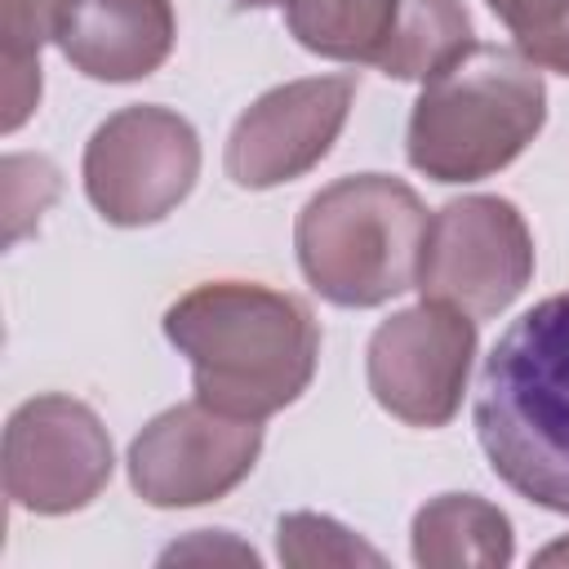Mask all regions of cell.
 I'll list each match as a JSON object with an SVG mask.
<instances>
[{
    "label": "cell",
    "instance_id": "cell-2",
    "mask_svg": "<svg viewBox=\"0 0 569 569\" xmlns=\"http://www.w3.org/2000/svg\"><path fill=\"white\" fill-rule=\"evenodd\" d=\"M476 436L520 498L569 516V293L533 302L485 356Z\"/></svg>",
    "mask_w": 569,
    "mask_h": 569
},
{
    "label": "cell",
    "instance_id": "cell-1",
    "mask_svg": "<svg viewBox=\"0 0 569 569\" xmlns=\"http://www.w3.org/2000/svg\"><path fill=\"white\" fill-rule=\"evenodd\" d=\"M164 338L187 356L196 400L262 422L293 405L316 373L320 325L284 289L253 280H209L164 311Z\"/></svg>",
    "mask_w": 569,
    "mask_h": 569
},
{
    "label": "cell",
    "instance_id": "cell-16",
    "mask_svg": "<svg viewBox=\"0 0 569 569\" xmlns=\"http://www.w3.org/2000/svg\"><path fill=\"white\" fill-rule=\"evenodd\" d=\"M276 556L289 569H320V565H382V551L356 538L347 525L316 516V511H289L276 525Z\"/></svg>",
    "mask_w": 569,
    "mask_h": 569
},
{
    "label": "cell",
    "instance_id": "cell-18",
    "mask_svg": "<svg viewBox=\"0 0 569 569\" xmlns=\"http://www.w3.org/2000/svg\"><path fill=\"white\" fill-rule=\"evenodd\" d=\"M493 13H498V22L516 36V49L529 58L551 31H556V22L565 18V9H569V0H485Z\"/></svg>",
    "mask_w": 569,
    "mask_h": 569
},
{
    "label": "cell",
    "instance_id": "cell-15",
    "mask_svg": "<svg viewBox=\"0 0 569 569\" xmlns=\"http://www.w3.org/2000/svg\"><path fill=\"white\" fill-rule=\"evenodd\" d=\"M53 0H0L4 80H0V129L13 133L40 102V44L49 40Z\"/></svg>",
    "mask_w": 569,
    "mask_h": 569
},
{
    "label": "cell",
    "instance_id": "cell-5",
    "mask_svg": "<svg viewBox=\"0 0 569 569\" xmlns=\"http://www.w3.org/2000/svg\"><path fill=\"white\" fill-rule=\"evenodd\" d=\"M200 178L196 129L156 102L107 116L84 147V196L111 227L169 218Z\"/></svg>",
    "mask_w": 569,
    "mask_h": 569
},
{
    "label": "cell",
    "instance_id": "cell-22",
    "mask_svg": "<svg viewBox=\"0 0 569 569\" xmlns=\"http://www.w3.org/2000/svg\"><path fill=\"white\" fill-rule=\"evenodd\" d=\"M289 4H298V0H236V9H289Z\"/></svg>",
    "mask_w": 569,
    "mask_h": 569
},
{
    "label": "cell",
    "instance_id": "cell-11",
    "mask_svg": "<svg viewBox=\"0 0 569 569\" xmlns=\"http://www.w3.org/2000/svg\"><path fill=\"white\" fill-rule=\"evenodd\" d=\"M178 36L169 0H53L49 40L62 58L107 84H129L151 76Z\"/></svg>",
    "mask_w": 569,
    "mask_h": 569
},
{
    "label": "cell",
    "instance_id": "cell-17",
    "mask_svg": "<svg viewBox=\"0 0 569 569\" xmlns=\"http://www.w3.org/2000/svg\"><path fill=\"white\" fill-rule=\"evenodd\" d=\"M53 196H58V169L44 156H9L4 160V218H9L4 240L13 244L31 222H40Z\"/></svg>",
    "mask_w": 569,
    "mask_h": 569
},
{
    "label": "cell",
    "instance_id": "cell-10",
    "mask_svg": "<svg viewBox=\"0 0 569 569\" xmlns=\"http://www.w3.org/2000/svg\"><path fill=\"white\" fill-rule=\"evenodd\" d=\"M356 102V76H307L267 89L227 138V178L244 191H267L316 169L338 142Z\"/></svg>",
    "mask_w": 569,
    "mask_h": 569
},
{
    "label": "cell",
    "instance_id": "cell-8",
    "mask_svg": "<svg viewBox=\"0 0 569 569\" xmlns=\"http://www.w3.org/2000/svg\"><path fill=\"white\" fill-rule=\"evenodd\" d=\"M116 453L102 418L76 396H36L4 427V493L36 516L89 507L111 480Z\"/></svg>",
    "mask_w": 569,
    "mask_h": 569
},
{
    "label": "cell",
    "instance_id": "cell-21",
    "mask_svg": "<svg viewBox=\"0 0 569 569\" xmlns=\"http://www.w3.org/2000/svg\"><path fill=\"white\" fill-rule=\"evenodd\" d=\"M538 565H569V538H560L547 551H538Z\"/></svg>",
    "mask_w": 569,
    "mask_h": 569
},
{
    "label": "cell",
    "instance_id": "cell-4",
    "mask_svg": "<svg viewBox=\"0 0 569 569\" xmlns=\"http://www.w3.org/2000/svg\"><path fill=\"white\" fill-rule=\"evenodd\" d=\"M427 209L387 173L338 178L316 191L293 227L307 284L333 307H382L418 280Z\"/></svg>",
    "mask_w": 569,
    "mask_h": 569
},
{
    "label": "cell",
    "instance_id": "cell-19",
    "mask_svg": "<svg viewBox=\"0 0 569 569\" xmlns=\"http://www.w3.org/2000/svg\"><path fill=\"white\" fill-rule=\"evenodd\" d=\"M160 560H164V565H173V560H227V565H258V551H253V547H244V542H236L227 529H200V533H191L187 542H173Z\"/></svg>",
    "mask_w": 569,
    "mask_h": 569
},
{
    "label": "cell",
    "instance_id": "cell-7",
    "mask_svg": "<svg viewBox=\"0 0 569 569\" xmlns=\"http://www.w3.org/2000/svg\"><path fill=\"white\" fill-rule=\"evenodd\" d=\"M476 360V316L422 298L382 320L365 351L373 400L405 427H445L462 409Z\"/></svg>",
    "mask_w": 569,
    "mask_h": 569
},
{
    "label": "cell",
    "instance_id": "cell-6",
    "mask_svg": "<svg viewBox=\"0 0 569 569\" xmlns=\"http://www.w3.org/2000/svg\"><path fill=\"white\" fill-rule=\"evenodd\" d=\"M533 280V236L502 196H462L427 218L418 249L422 298L449 302L476 320L507 311Z\"/></svg>",
    "mask_w": 569,
    "mask_h": 569
},
{
    "label": "cell",
    "instance_id": "cell-9",
    "mask_svg": "<svg viewBox=\"0 0 569 569\" xmlns=\"http://www.w3.org/2000/svg\"><path fill=\"white\" fill-rule=\"evenodd\" d=\"M262 427L200 400L156 413L129 445V485L151 507H204L227 498L258 462Z\"/></svg>",
    "mask_w": 569,
    "mask_h": 569
},
{
    "label": "cell",
    "instance_id": "cell-13",
    "mask_svg": "<svg viewBox=\"0 0 569 569\" xmlns=\"http://www.w3.org/2000/svg\"><path fill=\"white\" fill-rule=\"evenodd\" d=\"M405 0H298L284 9L289 36L333 62L378 67L396 40Z\"/></svg>",
    "mask_w": 569,
    "mask_h": 569
},
{
    "label": "cell",
    "instance_id": "cell-14",
    "mask_svg": "<svg viewBox=\"0 0 569 569\" xmlns=\"http://www.w3.org/2000/svg\"><path fill=\"white\" fill-rule=\"evenodd\" d=\"M471 13L462 0H405L400 27L391 49L382 53L378 71L391 80H431L445 67H453L476 40H471Z\"/></svg>",
    "mask_w": 569,
    "mask_h": 569
},
{
    "label": "cell",
    "instance_id": "cell-20",
    "mask_svg": "<svg viewBox=\"0 0 569 569\" xmlns=\"http://www.w3.org/2000/svg\"><path fill=\"white\" fill-rule=\"evenodd\" d=\"M529 62H538V67H547V71H560V76H569V9H565V18L556 22V31L529 53Z\"/></svg>",
    "mask_w": 569,
    "mask_h": 569
},
{
    "label": "cell",
    "instance_id": "cell-3",
    "mask_svg": "<svg viewBox=\"0 0 569 569\" xmlns=\"http://www.w3.org/2000/svg\"><path fill=\"white\" fill-rule=\"evenodd\" d=\"M547 120V84L520 49L471 44L431 76L409 111L405 156L431 182H480L507 169Z\"/></svg>",
    "mask_w": 569,
    "mask_h": 569
},
{
    "label": "cell",
    "instance_id": "cell-12",
    "mask_svg": "<svg viewBox=\"0 0 569 569\" xmlns=\"http://www.w3.org/2000/svg\"><path fill=\"white\" fill-rule=\"evenodd\" d=\"M511 556L507 511L476 493H440L413 516V560L422 569H498L511 565Z\"/></svg>",
    "mask_w": 569,
    "mask_h": 569
}]
</instances>
